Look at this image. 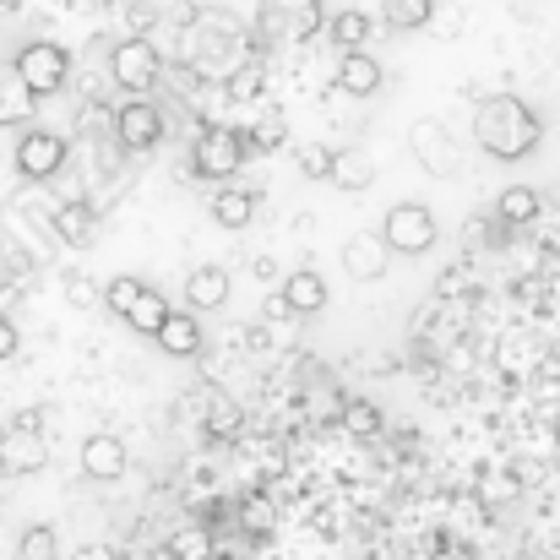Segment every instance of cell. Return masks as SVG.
<instances>
[{
  "label": "cell",
  "mask_w": 560,
  "mask_h": 560,
  "mask_svg": "<svg viewBox=\"0 0 560 560\" xmlns=\"http://www.w3.org/2000/svg\"><path fill=\"white\" fill-rule=\"evenodd\" d=\"M474 142H479V153L495 159V164H523V159L539 153L545 120L534 115L528 98H517V93H490V98H479V109H474Z\"/></svg>",
  "instance_id": "6da1fadb"
},
{
  "label": "cell",
  "mask_w": 560,
  "mask_h": 560,
  "mask_svg": "<svg viewBox=\"0 0 560 560\" xmlns=\"http://www.w3.org/2000/svg\"><path fill=\"white\" fill-rule=\"evenodd\" d=\"M49 468V441H44V408H22L5 430H0V474L5 479H27Z\"/></svg>",
  "instance_id": "7a4b0ae2"
},
{
  "label": "cell",
  "mask_w": 560,
  "mask_h": 560,
  "mask_svg": "<svg viewBox=\"0 0 560 560\" xmlns=\"http://www.w3.org/2000/svg\"><path fill=\"white\" fill-rule=\"evenodd\" d=\"M250 142L234 126H201V137L190 142V175L196 180H234L245 164Z\"/></svg>",
  "instance_id": "3957f363"
},
{
  "label": "cell",
  "mask_w": 560,
  "mask_h": 560,
  "mask_svg": "<svg viewBox=\"0 0 560 560\" xmlns=\"http://www.w3.org/2000/svg\"><path fill=\"white\" fill-rule=\"evenodd\" d=\"M381 240L392 245V256H424V250H435L441 223H435V212L424 201H397L381 218Z\"/></svg>",
  "instance_id": "277c9868"
},
{
  "label": "cell",
  "mask_w": 560,
  "mask_h": 560,
  "mask_svg": "<svg viewBox=\"0 0 560 560\" xmlns=\"http://www.w3.org/2000/svg\"><path fill=\"white\" fill-rule=\"evenodd\" d=\"M109 77H115V88H126L131 98H148V93L159 88V77H164L159 44H153V38H120V44L109 49Z\"/></svg>",
  "instance_id": "5b68a950"
},
{
  "label": "cell",
  "mask_w": 560,
  "mask_h": 560,
  "mask_svg": "<svg viewBox=\"0 0 560 560\" xmlns=\"http://www.w3.org/2000/svg\"><path fill=\"white\" fill-rule=\"evenodd\" d=\"M16 71H22V82H27L38 98H49V93H60V88L71 82V49L55 44V38H33V44H22Z\"/></svg>",
  "instance_id": "8992f818"
},
{
  "label": "cell",
  "mask_w": 560,
  "mask_h": 560,
  "mask_svg": "<svg viewBox=\"0 0 560 560\" xmlns=\"http://www.w3.org/2000/svg\"><path fill=\"white\" fill-rule=\"evenodd\" d=\"M66 137L60 131H44V126H27L22 131V142H16V153H11V164H16V175L22 180H55L60 170H66Z\"/></svg>",
  "instance_id": "52a82bcc"
},
{
  "label": "cell",
  "mask_w": 560,
  "mask_h": 560,
  "mask_svg": "<svg viewBox=\"0 0 560 560\" xmlns=\"http://www.w3.org/2000/svg\"><path fill=\"white\" fill-rule=\"evenodd\" d=\"M115 142L126 153H153L164 142V109L153 98H126L115 109Z\"/></svg>",
  "instance_id": "ba28073f"
},
{
  "label": "cell",
  "mask_w": 560,
  "mask_h": 560,
  "mask_svg": "<svg viewBox=\"0 0 560 560\" xmlns=\"http://www.w3.org/2000/svg\"><path fill=\"white\" fill-rule=\"evenodd\" d=\"M408 153L419 159V170L424 175H435V180H446L452 170H457V148H452V131H446V120H413L408 126Z\"/></svg>",
  "instance_id": "9c48e42d"
},
{
  "label": "cell",
  "mask_w": 560,
  "mask_h": 560,
  "mask_svg": "<svg viewBox=\"0 0 560 560\" xmlns=\"http://www.w3.org/2000/svg\"><path fill=\"white\" fill-rule=\"evenodd\" d=\"M126 468H131V452H126V441H120V435L93 430V435L82 441V474H88L93 485H115Z\"/></svg>",
  "instance_id": "30bf717a"
},
{
  "label": "cell",
  "mask_w": 560,
  "mask_h": 560,
  "mask_svg": "<svg viewBox=\"0 0 560 560\" xmlns=\"http://www.w3.org/2000/svg\"><path fill=\"white\" fill-rule=\"evenodd\" d=\"M98 207L93 201H82V196H71V201H60L55 207V240L60 245H71V250H93L98 245Z\"/></svg>",
  "instance_id": "8fae6325"
},
{
  "label": "cell",
  "mask_w": 560,
  "mask_h": 560,
  "mask_svg": "<svg viewBox=\"0 0 560 560\" xmlns=\"http://www.w3.org/2000/svg\"><path fill=\"white\" fill-rule=\"evenodd\" d=\"M343 272L354 278V283H375V278H386V267H392V245L381 240V234H354V240H343Z\"/></svg>",
  "instance_id": "7c38bea8"
},
{
  "label": "cell",
  "mask_w": 560,
  "mask_h": 560,
  "mask_svg": "<svg viewBox=\"0 0 560 560\" xmlns=\"http://www.w3.org/2000/svg\"><path fill=\"white\" fill-rule=\"evenodd\" d=\"M33 109H38V93L22 82L16 60H0V131L27 126V120H33Z\"/></svg>",
  "instance_id": "4fadbf2b"
},
{
  "label": "cell",
  "mask_w": 560,
  "mask_h": 560,
  "mask_svg": "<svg viewBox=\"0 0 560 560\" xmlns=\"http://www.w3.org/2000/svg\"><path fill=\"white\" fill-rule=\"evenodd\" d=\"M229 267H218V261H201L196 272H186V305L190 311H223L229 305Z\"/></svg>",
  "instance_id": "5bb4252c"
},
{
  "label": "cell",
  "mask_w": 560,
  "mask_h": 560,
  "mask_svg": "<svg viewBox=\"0 0 560 560\" xmlns=\"http://www.w3.org/2000/svg\"><path fill=\"white\" fill-rule=\"evenodd\" d=\"M381 82H386V71H381L375 55H365V49L338 55V93H349V98H375Z\"/></svg>",
  "instance_id": "9a60e30c"
},
{
  "label": "cell",
  "mask_w": 560,
  "mask_h": 560,
  "mask_svg": "<svg viewBox=\"0 0 560 560\" xmlns=\"http://www.w3.org/2000/svg\"><path fill=\"white\" fill-rule=\"evenodd\" d=\"M322 305H327V278L316 267H300V272L283 278V311L289 316H322Z\"/></svg>",
  "instance_id": "2e32d148"
},
{
  "label": "cell",
  "mask_w": 560,
  "mask_h": 560,
  "mask_svg": "<svg viewBox=\"0 0 560 560\" xmlns=\"http://www.w3.org/2000/svg\"><path fill=\"white\" fill-rule=\"evenodd\" d=\"M256 186H223L212 196V223L218 229H250V218H256Z\"/></svg>",
  "instance_id": "e0dca14e"
},
{
  "label": "cell",
  "mask_w": 560,
  "mask_h": 560,
  "mask_svg": "<svg viewBox=\"0 0 560 560\" xmlns=\"http://www.w3.org/2000/svg\"><path fill=\"white\" fill-rule=\"evenodd\" d=\"M153 343H159L170 360H196V354H201V322H196V316H186V311H175Z\"/></svg>",
  "instance_id": "ac0fdd59"
},
{
  "label": "cell",
  "mask_w": 560,
  "mask_h": 560,
  "mask_svg": "<svg viewBox=\"0 0 560 560\" xmlns=\"http://www.w3.org/2000/svg\"><path fill=\"white\" fill-rule=\"evenodd\" d=\"M435 0H381V22L392 27V33H419V27H430L435 22Z\"/></svg>",
  "instance_id": "d6986e66"
},
{
  "label": "cell",
  "mask_w": 560,
  "mask_h": 560,
  "mask_svg": "<svg viewBox=\"0 0 560 560\" xmlns=\"http://www.w3.org/2000/svg\"><path fill=\"white\" fill-rule=\"evenodd\" d=\"M495 218H501L506 229H528V223L539 218V190L534 186H506L501 190V201H495Z\"/></svg>",
  "instance_id": "ffe728a7"
},
{
  "label": "cell",
  "mask_w": 560,
  "mask_h": 560,
  "mask_svg": "<svg viewBox=\"0 0 560 560\" xmlns=\"http://www.w3.org/2000/svg\"><path fill=\"white\" fill-rule=\"evenodd\" d=\"M170 316H175V305H170V300H164V294H159V289H148V294H142V300H137V311H131V316H126V327H137V332H142V338H159V332H164V322H170Z\"/></svg>",
  "instance_id": "44dd1931"
},
{
  "label": "cell",
  "mask_w": 560,
  "mask_h": 560,
  "mask_svg": "<svg viewBox=\"0 0 560 560\" xmlns=\"http://www.w3.org/2000/svg\"><path fill=\"white\" fill-rule=\"evenodd\" d=\"M332 186L338 190H371L375 186V164L360 148H338V170H332Z\"/></svg>",
  "instance_id": "7402d4cb"
},
{
  "label": "cell",
  "mask_w": 560,
  "mask_h": 560,
  "mask_svg": "<svg viewBox=\"0 0 560 560\" xmlns=\"http://www.w3.org/2000/svg\"><path fill=\"white\" fill-rule=\"evenodd\" d=\"M261 82H267V66H261V60H245V66L223 82V93H229V104H256V98H261Z\"/></svg>",
  "instance_id": "603a6c76"
},
{
  "label": "cell",
  "mask_w": 560,
  "mask_h": 560,
  "mask_svg": "<svg viewBox=\"0 0 560 560\" xmlns=\"http://www.w3.org/2000/svg\"><path fill=\"white\" fill-rule=\"evenodd\" d=\"M294 164H300V175H305V180H327V186H332L338 148H327V142H305V148L294 153Z\"/></svg>",
  "instance_id": "cb8c5ba5"
},
{
  "label": "cell",
  "mask_w": 560,
  "mask_h": 560,
  "mask_svg": "<svg viewBox=\"0 0 560 560\" xmlns=\"http://www.w3.org/2000/svg\"><path fill=\"white\" fill-rule=\"evenodd\" d=\"M371 16H365V11H338V16H332V38H338V49H343V55H354V49H365V38H371Z\"/></svg>",
  "instance_id": "d4e9b609"
},
{
  "label": "cell",
  "mask_w": 560,
  "mask_h": 560,
  "mask_svg": "<svg viewBox=\"0 0 560 560\" xmlns=\"http://www.w3.org/2000/svg\"><path fill=\"white\" fill-rule=\"evenodd\" d=\"M245 142H250V153H278V148H289V120L283 115H267V120H256L245 131Z\"/></svg>",
  "instance_id": "484cf974"
},
{
  "label": "cell",
  "mask_w": 560,
  "mask_h": 560,
  "mask_svg": "<svg viewBox=\"0 0 560 560\" xmlns=\"http://www.w3.org/2000/svg\"><path fill=\"white\" fill-rule=\"evenodd\" d=\"M148 289H153V283H142L137 272H126V278H115V283L104 289V305H109L115 316H131V311H137V300H142Z\"/></svg>",
  "instance_id": "4316f807"
},
{
  "label": "cell",
  "mask_w": 560,
  "mask_h": 560,
  "mask_svg": "<svg viewBox=\"0 0 560 560\" xmlns=\"http://www.w3.org/2000/svg\"><path fill=\"white\" fill-rule=\"evenodd\" d=\"M55 550H60V539H55L49 523H33V528H22V539H16V556L22 560H55Z\"/></svg>",
  "instance_id": "83f0119b"
},
{
  "label": "cell",
  "mask_w": 560,
  "mask_h": 560,
  "mask_svg": "<svg viewBox=\"0 0 560 560\" xmlns=\"http://www.w3.org/2000/svg\"><path fill=\"white\" fill-rule=\"evenodd\" d=\"M272 523H278V512H272L267 495H245V501H240V528H245V534L261 539V534H272Z\"/></svg>",
  "instance_id": "f1b7e54d"
},
{
  "label": "cell",
  "mask_w": 560,
  "mask_h": 560,
  "mask_svg": "<svg viewBox=\"0 0 560 560\" xmlns=\"http://www.w3.org/2000/svg\"><path fill=\"white\" fill-rule=\"evenodd\" d=\"M60 289H66V305H71V311H93V305L104 300V289H98L88 272H66V283H60Z\"/></svg>",
  "instance_id": "f546056e"
},
{
  "label": "cell",
  "mask_w": 560,
  "mask_h": 560,
  "mask_svg": "<svg viewBox=\"0 0 560 560\" xmlns=\"http://www.w3.org/2000/svg\"><path fill=\"white\" fill-rule=\"evenodd\" d=\"M240 402H229V397H212V408H207V435L212 441H223V435H234L240 430Z\"/></svg>",
  "instance_id": "4dcf8cb0"
},
{
  "label": "cell",
  "mask_w": 560,
  "mask_h": 560,
  "mask_svg": "<svg viewBox=\"0 0 560 560\" xmlns=\"http://www.w3.org/2000/svg\"><path fill=\"white\" fill-rule=\"evenodd\" d=\"M170 556L175 560H207L212 556V539H207L201 528H180V534L170 539Z\"/></svg>",
  "instance_id": "1f68e13d"
},
{
  "label": "cell",
  "mask_w": 560,
  "mask_h": 560,
  "mask_svg": "<svg viewBox=\"0 0 560 560\" xmlns=\"http://www.w3.org/2000/svg\"><path fill=\"white\" fill-rule=\"evenodd\" d=\"M343 424H349L354 435H375V430H381V408H375V402H349V408H343Z\"/></svg>",
  "instance_id": "d6a6232c"
},
{
  "label": "cell",
  "mask_w": 560,
  "mask_h": 560,
  "mask_svg": "<svg viewBox=\"0 0 560 560\" xmlns=\"http://www.w3.org/2000/svg\"><path fill=\"white\" fill-rule=\"evenodd\" d=\"M261 38H278L283 27H289V11H283V0H261Z\"/></svg>",
  "instance_id": "836d02e7"
},
{
  "label": "cell",
  "mask_w": 560,
  "mask_h": 560,
  "mask_svg": "<svg viewBox=\"0 0 560 560\" xmlns=\"http://www.w3.org/2000/svg\"><path fill=\"white\" fill-rule=\"evenodd\" d=\"M0 267H5V278H27V250L16 245V240H0Z\"/></svg>",
  "instance_id": "e575fe53"
},
{
  "label": "cell",
  "mask_w": 560,
  "mask_h": 560,
  "mask_svg": "<svg viewBox=\"0 0 560 560\" xmlns=\"http://www.w3.org/2000/svg\"><path fill=\"white\" fill-rule=\"evenodd\" d=\"M16 354H22V332L11 316H0V360H16Z\"/></svg>",
  "instance_id": "d590c367"
},
{
  "label": "cell",
  "mask_w": 560,
  "mask_h": 560,
  "mask_svg": "<svg viewBox=\"0 0 560 560\" xmlns=\"http://www.w3.org/2000/svg\"><path fill=\"white\" fill-rule=\"evenodd\" d=\"M153 22H159V11H153V5H131V27H137L131 38H148V33H153Z\"/></svg>",
  "instance_id": "8d00e7d4"
},
{
  "label": "cell",
  "mask_w": 560,
  "mask_h": 560,
  "mask_svg": "<svg viewBox=\"0 0 560 560\" xmlns=\"http://www.w3.org/2000/svg\"><path fill=\"white\" fill-rule=\"evenodd\" d=\"M71 560H120L115 550H104V545H88V550H77Z\"/></svg>",
  "instance_id": "74e56055"
},
{
  "label": "cell",
  "mask_w": 560,
  "mask_h": 560,
  "mask_svg": "<svg viewBox=\"0 0 560 560\" xmlns=\"http://www.w3.org/2000/svg\"><path fill=\"white\" fill-rule=\"evenodd\" d=\"M556 441H560V419H556Z\"/></svg>",
  "instance_id": "f35d334b"
}]
</instances>
